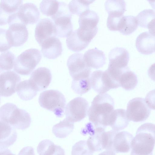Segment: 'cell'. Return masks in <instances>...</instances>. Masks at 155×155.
<instances>
[{"label":"cell","mask_w":155,"mask_h":155,"mask_svg":"<svg viewBox=\"0 0 155 155\" xmlns=\"http://www.w3.org/2000/svg\"><path fill=\"white\" fill-rule=\"evenodd\" d=\"M108 57L109 61L107 70L112 76L117 78L128 68L129 53L125 48L117 47L111 50Z\"/></svg>","instance_id":"7"},{"label":"cell","mask_w":155,"mask_h":155,"mask_svg":"<svg viewBox=\"0 0 155 155\" xmlns=\"http://www.w3.org/2000/svg\"><path fill=\"white\" fill-rule=\"evenodd\" d=\"M18 74L12 71L4 72L0 75L1 96L9 97L15 93L16 88L21 81Z\"/></svg>","instance_id":"13"},{"label":"cell","mask_w":155,"mask_h":155,"mask_svg":"<svg viewBox=\"0 0 155 155\" xmlns=\"http://www.w3.org/2000/svg\"><path fill=\"white\" fill-rule=\"evenodd\" d=\"M148 74L150 78L155 81V63L152 64L149 68Z\"/></svg>","instance_id":"41"},{"label":"cell","mask_w":155,"mask_h":155,"mask_svg":"<svg viewBox=\"0 0 155 155\" xmlns=\"http://www.w3.org/2000/svg\"><path fill=\"white\" fill-rule=\"evenodd\" d=\"M130 120L128 119L124 109L114 110L110 114L108 121L109 126L114 130L119 132L127 127Z\"/></svg>","instance_id":"20"},{"label":"cell","mask_w":155,"mask_h":155,"mask_svg":"<svg viewBox=\"0 0 155 155\" xmlns=\"http://www.w3.org/2000/svg\"><path fill=\"white\" fill-rule=\"evenodd\" d=\"M67 66L73 80L78 81L90 77L91 68L86 64L82 54L75 53L70 56L67 60Z\"/></svg>","instance_id":"8"},{"label":"cell","mask_w":155,"mask_h":155,"mask_svg":"<svg viewBox=\"0 0 155 155\" xmlns=\"http://www.w3.org/2000/svg\"><path fill=\"white\" fill-rule=\"evenodd\" d=\"M118 82L120 87L126 90L130 91L136 86L138 80L136 74L128 68L120 75Z\"/></svg>","instance_id":"27"},{"label":"cell","mask_w":155,"mask_h":155,"mask_svg":"<svg viewBox=\"0 0 155 155\" xmlns=\"http://www.w3.org/2000/svg\"><path fill=\"white\" fill-rule=\"evenodd\" d=\"M71 17L72 14H70L59 16L52 19L56 27V36L68 37L72 32L73 26Z\"/></svg>","instance_id":"23"},{"label":"cell","mask_w":155,"mask_h":155,"mask_svg":"<svg viewBox=\"0 0 155 155\" xmlns=\"http://www.w3.org/2000/svg\"><path fill=\"white\" fill-rule=\"evenodd\" d=\"M41 46L43 56L48 59H55L62 54V44L59 39L55 36L51 37L45 41Z\"/></svg>","instance_id":"18"},{"label":"cell","mask_w":155,"mask_h":155,"mask_svg":"<svg viewBox=\"0 0 155 155\" xmlns=\"http://www.w3.org/2000/svg\"><path fill=\"white\" fill-rule=\"evenodd\" d=\"M36 40L41 46L43 43L50 38L56 36V27L54 23L48 18L40 20L35 30Z\"/></svg>","instance_id":"14"},{"label":"cell","mask_w":155,"mask_h":155,"mask_svg":"<svg viewBox=\"0 0 155 155\" xmlns=\"http://www.w3.org/2000/svg\"><path fill=\"white\" fill-rule=\"evenodd\" d=\"M66 43L68 48L74 52H78L86 48L89 43L82 39L78 34L77 29L67 37Z\"/></svg>","instance_id":"28"},{"label":"cell","mask_w":155,"mask_h":155,"mask_svg":"<svg viewBox=\"0 0 155 155\" xmlns=\"http://www.w3.org/2000/svg\"><path fill=\"white\" fill-rule=\"evenodd\" d=\"M29 80L38 91L43 90L48 87L51 81V71L46 67L38 68L32 73Z\"/></svg>","instance_id":"15"},{"label":"cell","mask_w":155,"mask_h":155,"mask_svg":"<svg viewBox=\"0 0 155 155\" xmlns=\"http://www.w3.org/2000/svg\"><path fill=\"white\" fill-rule=\"evenodd\" d=\"M94 153L88 146L87 141L82 140L73 146L71 155H93Z\"/></svg>","instance_id":"37"},{"label":"cell","mask_w":155,"mask_h":155,"mask_svg":"<svg viewBox=\"0 0 155 155\" xmlns=\"http://www.w3.org/2000/svg\"><path fill=\"white\" fill-rule=\"evenodd\" d=\"M87 65L91 68L98 69L106 63V57L104 52L96 48L88 50L84 55Z\"/></svg>","instance_id":"22"},{"label":"cell","mask_w":155,"mask_h":155,"mask_svg":"<svg viewBox=\"0 0 155 155\" xmlns=\"http://www.w3.org/2000/svg\"><path fill=\"white\" fill-rule=\"evenodd\" d=\"M138 25L135 17L132 15L123 16L120 19L118 31L124 35H130L137 29Z\"/></svg>","instance_id":"29"},{"label":"cell","mask_w":155,"mask_h":155,"mask_svg":"<svg viewBox=\"0 0 155 155\" xmlns=\"http://www.w3.org/2000/svg\"><path fill=\"white\" fill-rule=\"evenodd\" d=\"M21 21L26 25L36 23L40 17V12L36 6L31 3L22 5L16 12Z\"/></svg>","instance_id":"16"},{"label":"cell","mask_w":155,"mask_h":155,"mask_svg":"<svg viewBox=\"0 0 155 155\" xmlns=\"http://www.w3.org/2000/svg\"><path fill=\"white\" fill-rule=\"evenodd\" d=\"M16 91L20 98L25 101L32 99L38 92L29 79L20 82L17 87Z\"/></svg>","instance_id":"26"},{"label":"cell","mask_w":155,"mask_h":155,"mask_svg":"<svg viewBox=\"0 0 155 155\" xmlns=\"http://www.w3.org/2000/svg\"><path fill=\"white\" fill-rule=\"evenodd\" d=\"M0 120L21 130L28 128L31 122L30 115L27 111L12 103H6L1 107Z\"/></svg>","instance_id":"3"},{"label":"cell","mask_w":155,"mask_h":155,"mask_svg":"<svg viewBox=\"0 0 155 155\" xmlns=\"http://www.w3.org/2000/svg\"><path fill=\"white\" fill-rule=\"evenodd\" d=\"M89 105L84 98L78 97L71 101L65 109L66 118L74 123L84 119L88 114Z\"/></svg>","instance_id":"11"},{"label":"cell","mask_w":155,"mask_h":155,"mask_svg":"<svg viewBox=\"0 0 155 155\" xmlns=\"http://www.w3.org/2000/svg\"><path fill=\"white\" fill-rule=\"evenodd\" d=\"M126 112L127 116L130 120L137 122L146 120L150 115L151 110L144 99L138 97L133 98L129 101Z\"/></svg>","instance_id":"10"},{"label":"cell","mask_w":155,"mask_h":155,"mask_svg":"<svg viewBox=\"0 0 155 155\" xmlns=\"http://www.w3.org/2000/svg\"><path fill=\"white\" fill-rule=\"evenodd\" d=\"M99 18L95 12L88 10L79 16L78 30L85 36L93 39L98 31L97 25Z\"/></svg>","instance_id":"12"},{"label":"cell","mask_w":155,"mask_h":155,"mask_svg":"<svg viewBox=\"0 0 155 155\" xmlns=\"http://www.w3.org/2000/svg\"><path fill=\"white\" fill-rule=\"evenodd\" d=\"M71 87L76 94L82 95L88 91L91 87L89 78L78 81L72 80Z\"/></svg>","instance_id":"35"},{"label":"cell","mask_w":155,"mask_h":155,"mask_svg":"<svg viewBox=\"0 0 155 155\" xmlns=\"http://www.w3.org/2000/svg\"><path fill=\"white\" fill-rule=\"evenodd\" d=\"M133 136L127 131L118 132L113 141L112 151L115 153H127L131 149Z\"/></svg>","instance_id":"17"},{"label":"cell","mask_w":155,"mask_h":155,"mask_svg":"<svg viewBox=\"0 0 155 155\" xmlns=\"http://www.w3.org/2000/svg\"><path fill=\"white\" fill-rule=\"evenodd\" d=\"M91 87L96 92L105 93L111 89L117 88L119 84L113 80L107 70H96L93 72L90 76Z\"/></svg>","instance_id":"9"},{"label":"cell","mask_w":155,"mask_h":155,"mask_svg":"<svg viewBox=\"0 0 155 155\" xmlns=\"http://www.w3.org/2000/svg\"><path fill=\"white\" fill-rule=\"evenodd\" d=\"M9 28L6 30L7 36L12 47L22 45L28 38V31L26 25L22 22L16 13L9 18Z\"/></svg>","instance_id":"6"},{"label":"cell","mask_w":155,"mask_h":155,"mask_svg":"<svg viewBox=\"0 0 155 155\" xmlns=\"http://www.w3.org/2000/svg\"><path fill=\"white\" fill-rule=\"evenodd\" d=\"M22 3V0L1 1L0 12L1 25L8 23L9 17L18 11Z\"/></svg>","instance_id":"21"},{"label":"cell","mask_w":155,"mask_h":155,"mask_svg":"<svg viewBox=\"0 0 155 155\" xmlns=\"http://www.w3.org/2000/svg\"><path fill=\"white\" fill-rule=\"evenodd\" d=\"M39 155H65L64 149L60 146L55 145L51 140L46 139L41 141L37 148Z\"/></svg>","instance_id":"25"},{"label":"cell","mask_w":155,"mask_h":155,"mask_svg":"<svg viewBox=\"0 0 155 155\" xmlns=\"http://www.w3.org/2000/svg\"><path fill=\"white\" fill-rule=\"evenodd\" d=\"M0 155H15L8 148L0 149Z\"/></svg>","instance_id":"43"},{"label":"cell","mask_w":155,"mask_h":155,"mask_svg":"<svg viewBox=\"0 0 155 155\" xmlns=\"http://www.w3.org/2000/svg\"><path fill=\"white\" fill-rule=\"evenodd\" d=\"M6 30L0 28V51H7L12 47L6 33Z\"/></svg>","instance_id":"38"},{"label":"cell","mask_w":155,"mask_h":155,"mask_svg":"<svg viewBox=\"0 0 155 155\" xmlns=\"http://www.w3.org/2000/svg\"><path fill=\"white\" fill-rule=\"evenodd\" d=\"M145 101L150 109L155 110V89L150 91L147 94Z\"/></svg>","instance_id":"39"},{"label":"cell","mask_w":155,"mask_h":155,"mask_svg":"<svg viewBox=\"0 0 155 155\" xmlns=\"http://www.w3.org/2000/svg\"><path fill=\"white\" fill-rule=\"evenodd\" d=\"M136 17L139 26L147 28L151 21L155 18V11L152 9H144L140 12Z\"/></svg>","instance_id":"34"},{"label":"cell","mask_w":155,"mask_h":155,"mask_svg":"<svg viewBox=\"0 0 155 155\" xmlns=\"http://www.w3.org/2000/svg\"><path fill=\"white\" fill-rule=\"evenodd\" d=\"M59 2L57 0L42 1L40 4V10L44 15L51 17L57 12Z\"/></svg>","instance_id":"33"},{"label":"cell","mask_w":155,"mask_h":155,"mask_svg":"<svg viewBox=\"0 0 155 155\" xmlns=\"http://www.w3.org/2000/svg\"><path fill=\"white\" fill-rule=\"evenodd\" d=\"M150 4L153 8L155 10V1H148Z\"/></svg>","instance_id":"45"},{"label":"cell","mask_w":155,"mask_h":155,"mask_svg":"<svg viewBox=\"0 0 155 155\" xmlns=\"http://www.w3.org/2000/svg\"><path fill=\"white\" fill-rule=\"evenodd\" d=\"M155 144V124L146 123L138 128L131 143L130 155H153Z\"/></svg>","instance_id":"2"},{"label":"cell","mask_w":155,"mask_h":155,"mask_svg":"<svg viewBox=\"0 0 155 155\" xmlns=\"http://www.w3.org/2000/svg\"><path fill=\"white\" fill-rule=\"evenodd\" d=\"M74 127V123L66 118L53 126L52 132L58 138H64L72 132Z\"/></svg>","instance_id":"31"},{"label":"cell","mask_w":155,"mask_h":155,"mask_svg":"<svg viewBox=\"0 0 155 155\" xmlns=\"http://www.w3.org/2000/svg\"><path fill=\"white\" fill-rule=\"evenodd\" d=\"M114 109L113 98L107 93L99 94L94 98L88 110L87 115L90 122L95 127L106 128Z\"/></svg>","instance_id":"1"},{"label":"cell","mask_w":155,"mask_h":155,"mask_svg":"<svg viewBox=\"0 0 155 155\" xmlns=\"http://www.w3.org/2000/svg\"><path fill=\"white\" fill-rule=\"evenodd\" d=\"M40 106L54 112L58 117L64 114L66 100L64 95L57 90H50L41 92L38 98Z\"/></svg>","instance_id":"4"},{"label":"cell","mask_w":155,"mask_h":155,"mask_svg":"<svg viewBox=\"0 0 155 155\" xmlns=\"http://www.w3.org/2000/svg\"><path fill=\"white\" fill-rule=\"evenodd\" d=\"M0 121V149L6 148L12 145L17 137L15 128L9 124Z\"/></svg>","instance_id":"24"},{"label":"cell","mask_w":155,"mask_h":155,"mask_svg":"<svg viewBox=\"0 0 155 155\" xmlns=\"http://www.w3.org/2000/svg\"><path fill=\"white\" fill-rule=\"evenodd\" d=\"M147 28L149 32L155 36V18L151 21L149 24Z\"/></svg>","instance_id":"42"},{"label":"cell","mask_w":155,"mask_h":155,"mask_svg":"<svg viewBox=\"0 0 155 155\" xmlns=\"http://www.w3.org/2000/svg\"><path fill=\"white\" fill-rule=\"evenodd\" d=\"M136 46L140 53L144 54H151L155 51V36L148 31L142 32L136 38Z\"/></svg>","instance_id":"19"},{"label":"cell","mask_w":155,"mask_h":155,"mask_svg":"<svg viewBox=\"0 0 155 155\" xmlns=\"http://www.w3.org/2000/svg\"><path fill=\"white\" fill-rule=\"evenodd\" d=\"M18 155H35V154L33 148L28 146L23 148L20 151Z\"/></svg>","instance_id":"40"},{"label":"cell","mask_w":155,"mask_h":155,"mask_svg":"<svg viewBox=\"0 0 155 155\" xmlns=\"http://www.w3.org/2000/svg\"><path fill=\"white\" fill-rule=\"evenodd\" d=\"M94 0H73L68 5L69 11L71 14L79 16L85 11L89 10V5Z\"/></svg>","instance_id":"32"},{"label":"cell","mask_w":155,"mask_h":155,"mask_svg":"<svg viewBox=\"0 0 155 155\" xmlns=\"http://www.w3.org/2000/svg\"><path fill=\"white\" fill-rule=\"evenodd\" d=\"M41 58V54L38 49L31 48L27 50L15 59L14 70L21 75H28L35 69Z\"/></svg>","instance_id":"5"},{"label":"cell","mask_w":155,"mask_h":155,"mask_svg":"<svg viewBox=\"0 0 155 155\" xmlns=\"http://www.w3.org/2000/svg\"><path fill=\"white\" fill-rule=\"evenodd\" d=\"M126 3L124 0H106L104 4L108 15L121 17L126 10Z\"/></svg>","instance_id":"30"},{"label":"cell","mask_w":155,"mask_h":155,"mask_svg":"<svg viewBox=\"0 0 155 155\" xmlns=\"http://www.w3.org/2000/svg\"><path fill=\"white\" fill-rule=\"evenodd\" d=\"M15 56L9 51H5L0 55V71H8L12 69L14 65Z\"/></svg>","instance_id":"36"},{"label":"cell","mask_w":155,"mask_h":155,"mask_svg":"<svg viewBox=\"0 0 155 155\" xmlns=\"http://www.w3.org/2000/svg\"><path fill=\"white\" fill-rule=\"evenodd\" d=\"M98 155H116V154L115 152L113 151L106 150L100 153Z\"/></svg>","instance_id":"44"}]
</instances>
